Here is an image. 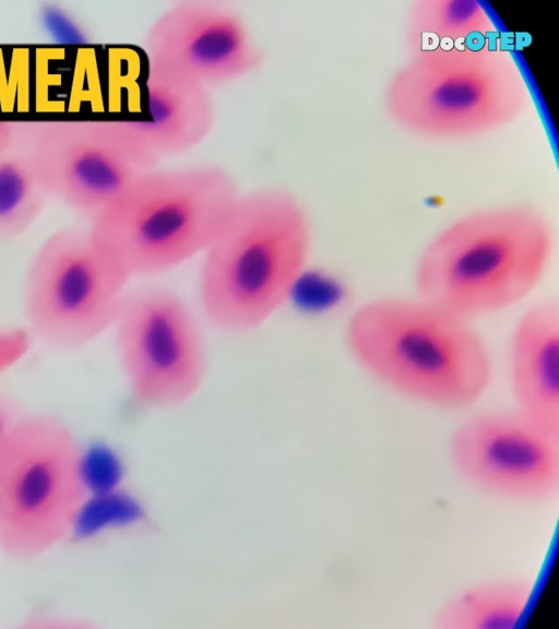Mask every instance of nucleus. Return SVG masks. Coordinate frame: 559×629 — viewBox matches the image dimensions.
Segmentation results:
<instances>
[{
	"instance_id": "nucleus-1",
	"label": "nucleus",
	"mask_w": 559,
	"mask_h": 629,
	"mask_svg": "<svg viewBox=\"0 0 559 629\" xmlns=\"http://www.w3.org/2000/svg\"><path fill=\"white\" fill-rule=\"evenodd\" d=\"M342 345L372 381L430 408H471L492 380V357L477 322L414 292L357 305L343 324Z\"/></svg>"
},
{
	"instance_id": "nucleus-2",
	"label": "nucleus",
	"mask_w": 559,
	"mask_h": 629,
	"mask_svg": "<svg viewBox=\"0 0 559 629\" xmlns=\"http://www.w3.org/2000/svg\"><path fill=\"white\" fill-rule=\"evenodd\" d=\"M312 224L300 199L281 186L238 194L202 253V319L229 334L252 332L287 304L311 256Z\"/></svg>"
},
{
	"instance_id": "nucleus-3",
	"label": "nucleus",
	"mask_w": 559,
	"mask_h": 629,
	"mask_svg": "<svg viewBox=\"0 0 559 629\" xmlns=\"http://www.w3.org/2000/svg\"><path fill=\"white\" fill-rule=\"evenodd\" d=\"M554 252L551 224L535 205L481 207L448 223L420 249L412 292L477 322L531 297Z\"/></svg>"
},
{
	"instance_id": "nucleus-4",
	"label": "nucleus",
	"mask_w": 559,
	"mask_h": 629,
	"mask_svg": "<svg viewBox=\"0 0 559 629\" xmlns=\"http://www.w3.org/2000/svg\"><path fill=\"white\" fill-rule=\"evenodd\" d=\"M238 194L222 166H157L142 171L88 229L130 280L159 274L202 256Z\"/></svg>"
},
{
	"instance_id": "nucleus-5",
	"label": "nucleus",
	"mask_w": 559,
	"mask_h": 629,
	"mask_svg": "<svg viewBox=\"0 0 559 629\" xmlns=\"http://www.w3.org/2000/svg\"><path fill=\"white\" fill-rule=\"evenodd\" d=\"M531 93L514 56L488 44L413 51L383 103L400 128L426 138L488 132L521 116Z\"/></svg>"
},
{
	"instance_id": "nucleus-6",
	"label": "nucleus",
	"mask_w": 559,
	"mask_h": 629,
	"mask_svg": "<svg viewBox=\"0 0 559 629\" xmlns=\"http://www.w3.org/2000/svg\"><path fill=\"white\" fill-rule=\"evenodd\" d=\"M80 439L61 417L26 411L0 442V553L38 559L63 543L87 506Z\"/></svg>"
},
{
	"instance_id": "nucleus-7",
	"label": "nucleus",
	"mask_w": 559,
	"mask_h": 629,
	"mask_svg": "<svg viewBox=\"0 0 559 629\" xmlns=\"http://www.w3.org/2000/svg\"><path fill=\"white\" fill-rule=\"evenodd\" d=\"M130 281L88 228H60L43 241L25 271V328L50 347H84L111 330Z\"/></svg>"
},
{
	"instance_id": "nucleus-8",
	"label": "nucleus",
	"mask_w": 559,
	"mask_h": 629,
	"mask_svg": "<svg viewBox=\"0 0 559 629\" xmlns=\"http://www.w3.org/2000/svg\"><path fill=\"white\" fill-rule=\"evenodd\" d=\"M132 400L152 410L190 401L209 371L201 320L176 290L150 285L128 290L110 330Z\"/></svg>"
},
{
	"instance_id": "nucleus-9",
	"label": "nucleus",
	"mask_w": 559,
	"mask_h": 629,
	"mask_svg": "<svg viewBox=\"0 0 559 629\" xmlns=\"http://www.w3.org/2000/svg\"><path fill=\"white\" fill-rule=\"evenodd\" d=\"M450 465L471 486L515 502H543L559 489V436L513 407L476 412L447 442Z\"/></svg>"
},
{
	"instance_id": "nucleus-10",
	"label": "nucleus",
	"mask_w": 559,
	"mask_h": 629,
	"mask_svg": "<svg viewBox=\"0 0 559 629\" xmlns=\"http://www.w3.org/2000/svg\"><path fill=\"white\" fill-rule=\"evenodd\" d=\"M23 140L49 198L91 218L147 170L107 120L40 121Z\"/></svg>"
},
{
	"instance_id": "nucleus-11",
	"label": "nucleus",
	"mask_w": 559,
	"mask_h": 629,
	"mask_svg": "<svg viewBox=\"0 0 559 629\" xmlns=\"http://www.w3.org/2000/svg\"><path fill=\"white\" fill-rule=\"evenodd\" d=\"M143 44L150 68L209 88L247 75L262 61L240 14L214 1L173 4L153 21Z\"/></svg>"
},
{
	"instance_id": "nucleus-12",
	"label": "nucleus",
	"mask_w": 559,
	"mask_h": 629,
	"mask_svg": "<svg viewBox=\"0 0 559 629\" xmlns=\"http://www.w3.org/2000/svg\"><path fill=\"white\" fill-rule=\"evenodd\" d=\"M145 95L144 119L107 120L115 137L145 169L194 149L212 131L215 105L209 87L147 67Z\"/></svg>"
},
{
	"instance_id": "nucleus-13",
	"label": "nucleus",
	"mask_w": 559,
	"mask_h": 629,
	"mask_svg": "<svg viewBox=\"0 0 559 629\" xmlns=\"http://www.w3.org/2000/svg\"><path fill=\"white\" fill-rule=\"evenodd\" d=\"M508 381L515 411L559 436V302L527 306L512 328Z\"/></svg>"
},
{
	"instance_id": "nucleus-14",
	"label": "nucleus",
	"mask_w": 559,
	"mask_h": 629,
	"mask_svg": "<svg viewBox=\"0 0 559 629\" xmlns=\"http://www.w3.org/2000/svg\"><path fill=\"white\" fill-rule=\"evenodd\" d=\"M532 584L507 577L475 582L442 603L432 621L440 629H514L525 618Z\"/></svg>"
},
{
	"instance_id": "nucleus-15",
	"label": "nucleus",
	"mask_w": 559,
	"mask_h": 629,
	"mask_svg": "<svg viewBox=\"0 0 559 629\" xmlns=\"http://www.w3.org/2000/svg\"><path fill=\"white\" fill-rule=\"evenodd\" d=\"M498 28L476 0H420L408 11L405 40L413 51L480 44Z\"/></svg>"
},
{
	"instance_id": "nucleus-16",
	"label": "nucleus",
	"mask_w": 559,
	"mask_h": 629,
	"mask_svg": "<svg viewBox=\"0 0 559 629\" xmlns=\"http://www.w3.org/2000/svg\"><path fill=\"white\" fill-rule=\"evenodd\" d=\"M49 198L35 165L17 140L0 151V242L24 234Z\"/></svg>"
},
{
	"instance_id": "nucleus-17",
	"label": "nucleus",
	"mask_w": 559,
	"mask_h": 629,
	"mask_svg": "<svg viewBox=\"0 0 559 629\" xmlns=\"http://www.w3.org/2000/svg\"><path fill=\"white\" fill-rule=\"evenodd\" d=\"M70 58L66 46L36 45L32 54V96L33 114H66L67 98L61 91H68L69 75L64 64Z\"/></svg>"
},
{
	"instance_id": "nucleus-18",
	"label": "nucleus",
	"mask_w": 559,
	"mask_h": 629,
	"mask_svg": "<svg viewBox=\"0 0 559 629\" xmlns=\"http://www.w3.org/2000/svg\"><path fill=\"white\" fill-rule=\"evenodd\" d=\"M33 46L0 45V116L33 114Z\"/></svg>"
},
{
	"instance_id": "nucleus-19",
	"label": "nucleus",
	"mask_w": 559,
	"mask_h": 629,
	"mask_svg": "<svg viewBox=\"0 0 559 629\" xmlns=\"http://www.w3.org/2000/svg\"><path fill=\"white\" fill-rule=\"evenodd\" d=\"M84 108L93 114L105 110L96 49L86 45L72 52L66 114H81Z\"/></svg>"
},
{
	"instance_id": "nucleus-20",
	"label": "nucleus",
	"mask_w": 559,
	"mask_h": 629,
	"mask_svg": "<svg viewBox=\"0 0 559 629\" xmlns=\"http://www.w3.org/2000/svg\"><path fill=\"white\" fill-rule=\"evenodd\" d=\"M33 341L25 327H0V375L24 358Z\"/></svg>"
},
{
	"instance_id": "nucleus-21",
	"label": "nucleus",
	"mask_w": 559,
	"mask_h": 629,
	"mask_svg": "<svg viewBox=\"0 0 559 629\" xmlns=\"http://www.w3.org/2000/svg\"><path fill=\"white\" fill-rule=\"evenodd\" d=\"M25 412L26 410L13 395L0 390V442Z\"/></svg>"
},
{
	"instance_id": "nucleus-22",
	"label": "nucleus",
	"mask_w": 559,
	"mask_h": 629,
	"mask_svg": "<svg viewBox=\"0 0 559 629\" xmlns=\"http://www.w3.org/2000/svg\"><path fill=\"white\" fill-rule=\"evenodd\" d=\"M24 628L31 629H74L80 628L74 618L51 615V614H37L28 617L23 625Z\"/></svg>"
},
{
	"instance_id": "nucleus-23",
	"label": "nucleus",
	"mask_w": 559,
	"mask_h": 629,
	"mask_svg": "<svg viewBox=\"0 0 559 629\" xmlns=\"http://www.w3.org/2000/svg\"><path fill=\"white\" fill-rule=\"evenodd\" d=\"M17 126L13 121L0 119V151L16 141Z\"/></svg>"
}]
</instances>
